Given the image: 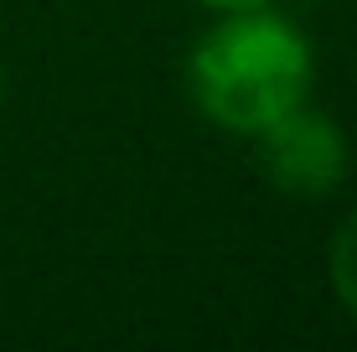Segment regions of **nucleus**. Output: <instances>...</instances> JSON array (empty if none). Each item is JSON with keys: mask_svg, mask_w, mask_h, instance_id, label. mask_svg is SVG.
I'll use <instances>...</instances> for the list:
<instances>
[{"mask_svg": "<svg viewBox=\"0 0 357 352\" xmlns=\"http://www.w3.org/2000/svg\"><path fill=\"white\" fill-rule=\"evenodd\" d=\"M316 83L305 31L269 6L223 10L187 57L192 104L228 135H259L280 114L301 109Z\"/></svg>", "mask_w": 357, "mask_h": 352, "instance_id": "f257e3e1", "label": "nucleus"}, {"mask_svg": "<svg viewBox=\"0 0 357 352\" xmlns=\"http://www.w3.org/2000/svg\"><path fill=\"white\" fill-rule=\"evenodd\" d=\"M259 166L290 197H326L342 176H347V140L326 114H316L311 104L280 114L275 125H264L259 135Z\"/></svg>", "mask_w": 357, "mask_h": 352, "instance_id": "f03ea898", "label": "nucleus"}, {"mask_svg": "<svg viewBox=\"0 0 357 352\" xmlns=\"http://www.w3.org/2000/svg\"><path fill=\"white\" fill-rule=\"evenodd\" d=\"M326 270H331V290H337V300L347 306V316L357 321V213L337 228V238H331V249H326Z\"/></svg>", "mask_w": 357, "mask_h": 352, "instance_id": "7ed1b4c3", "label": "nucleus"}, {"mask_svg": "<svg viewBox=\"0 0 357 352\" xmlns=\"http://www.w3.org/2000/svg\"><path fill=\"white\" fill-rule=\"evenodd\" d=\"M207 10H254V6H269V0H202Z\"/></svg>", "mask_w": 357, "mask_h": 352, "instance_id": "20e7f679", "label": "nucleus"}, {"mask_svg": "<svg viewBox=\"0 0 357 352\" xmlns=\"http://www.w3.org/2000/svg\"><path fill=\"white\" fill-rule=\"evenodd\" d=\"M0 99H6V72H0Z\"/></svg>", "mask_w": 357, "mask_h": 352, "instance_id": "39448f33", "label": "nucleus"}]
</instances>
